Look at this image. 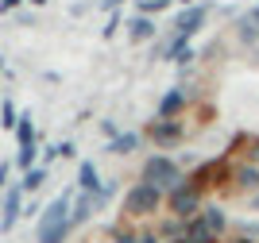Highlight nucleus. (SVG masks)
I'll use <instances>...</instances> for the list:
<instances>
[{"label":"nucleus","instance_id":"obj_26","mask_svg":"<svg viewBox=\"0 0 259 243\" xmlns=\"http://www.w3.org/2000/svg\"><path fill=\"white\" fill-rule=\"evenodd\" d=\"M248 162H251V166H259V139L248 147Z\"/></svg>","mask_w":259,"mask_h":243},{"label":"nucleus","instance_id":"obj_30","mask_svg":"<svg viewBox=\"0 0 259 243\" xmlns=\"http://www.w3.org/2000/svg\"><path fill=\"white\" fill-rule=\"evenodd\" d=\"M228 243H259V239H251V235H236V239H228Z\"/></svg>","mask_w":259,"mask_h":243},{"label":"nucleus","instance_id":"obj_1","mask_svg":"<svg viewBox=\"0 0 259 243\" xmlns=\"http://www.w3.org/2000/svg\"><path fill=\"white\" fill-rule=\"evenodd\" d=\"M70 209H74V193L66 189L58 193L43 212H39V228H35V239L39 243H66L74 224H70Z\"/></svg>","mask_w":259,"mask_h":243},{"label":"nucleus","instance_id":"obj_24","mask_svg":"<svg viewBox=\"0 0 259 243\" xmlns=\"http://www.w3.org/2000/svg\"><path fill=\"white\" fill-rule=\"evenodd\" d=\"M116 27H120V16L112 12V16H108V27H105V39H112V35H116Z\"/></svg>","mask_w":259,"mask_h":243},{"label":"nucleus","instance_id":"obj_29","mask_svg":"<svg viewBox=\"0 0 259 243\" xmlns=\"http://www.w3.org/2000/svg\"><path fill=\"white\" fill-rule=\"evenodd\" d=\"M101 8H105V12H116V8H120V0H101Z\"/></svg>","mask_w":259,"mask_h":243},{"label":"nucleus","instance_id":"obj_3","mask_svg":"<svg viewBox=\"0 0 259 243\" xmlns=\"http://www.w3.org/2000/svg\"><path fill=\"white\" fill-rule=\"evenodd\" d=\"M140 181H147V185H155V189H162V193H170L174 185H182V166L170 159V155H151V159L143 162V170H140Z\"/></svg>","mask_w":259,"mask_h":243},{"label":"nucleus","instance_id":"obj_9","mask_svg":"<svg viewBox=\"0 0 259 243\" xmlns=\"http://www.w3.org/2000/svg\"><path fill=\"white\" fill-rule=\"evenodd\" d=\"M232 189L236 193H259V166L244 162V166H232Z\"/></svg>","mask_w":259,"mask_h":243},{"label":"nucleus","instance_id":"obj_16","mask_svg":"<svg viewBox=\"0 0 259 243\" xmlns=\"http://www.w3.org/2000/svg\"><path fill=\"white\" fill-rule=\"evenodd\" d=\"M16 139H20V147H27V143H39V139H35V120H31V112H20Z\"/></svg>","mask_w":259,"mask_h":243},{"label":"nucleus","instance_id":"obj_27","mask_svg":"<svg viewBox=\"0 0 259 243\" xmlns=\"http://www.w3.org/2000/svg\"><path fill=\"white\" fill-rule=\"evenodd\" d=\"M0 189H8V162H0Z\"/></svg>","mask_w":259,"mask_h":243},{"label":"nucleus","instance_id":"obj_5","mask_svg":"<svg viewBox=\"0 0 259 243\" xmlns=\"http://www.w3.org/2000/svg\"><path fill=\"white\" fill-rule=\"evenodd\" d=\"M201 209H205V193H197L190 181H182V185H174V189L166 193V216H178V220H194Z\"/></svg>","mask_w":259,"mask_h":243},{"label":"nucleus","instance_id":"obj_22","mask_svg":"<svg viewBox=\"0 0 259 243\" xmlns=\"http://www.w3.org/2000/svg\"><path fill=\"white\" fill-rule=\"evenodd\" d=\"M240 235H251V239H259V216H255V220H244V224H240Z\"/></svg>","mask_w":259,"mask_h":243},{"label":"nucleus","instance_id":"obj_20","mask_svg":"<svg viewBox=\"0 0 259 243\" xmlns=\"http://www.w3.org/2000/svg\"><path fill=\"white\" fill-rule=\"evenodd\" d=\"M170 0H140V16H155V12H166Z\"/></svg>","mask_w":259,"mask_h":243},{"label":"nucleus","instance_id":"obj_4","mask_svg":"<svg viewBox=\"0 0 259 243\" xmlns=\"http://www.w3.org/2000/svg\"><path fill=\"white\" fill-rule=\"evenodd\" d=\"M228 178H232V162H228V155H217V159L194 166V174H190L186 181H190L197 193H213V189H221Z\"/></svg>","mask_w":259,"mask_h":243},{"label":"nucleus","instance_id":"obj_18","mask_svg":"<svg viewBox=\"0 0 259 243\" xmlns=\"http://www.w3.org/2000/svg\"><path fill=\"white\" fill-rule=\"evenodd\" d=\"M0 124H4V131H16V124H20V112H16V105H12V101H4V105H0Z\"/></svg>","mask_w":259,"mask_h":243},{"label":"nucleus","instance_id":"obj_21","mask_svg":"<svg viewBox=\"0 0 259 243\" xmlns=\"http://www.w3.org/2000/svg\"><path fill=\"white\" fill-rule=\"evenodd\" d=\"M112 243H140V232H136V228H120V232L112 235Z\"/></svg>","mask_w":259,"mask_h":243},{"label":"nucleus","instance_id":"obj_2","mask_svg":"<svg viewBox=\"0 0 259 243\" xmlns=\"http://www.w3.org/2000/svg\"><path fill=\"white\" fill-rule=\"evenodd\" d=\"M166 209V193L147 185V181H136L128 193H124V220L136 224V220H155L159 212Z\"/></svg>","mask_w":259,"mask_h":243},{"label":"nucleus","instance_id":"obj_17","mask_svg":"<svg viewBox=\"0 0 259 243\" xmlns=\"http://www.w3.org/2000/svg\"><path fill=\"white\" fill-rule=\"evenodd\" d=\"M35 155H39V143H27V147H20V155H16V166L27 174V170L35 166Z\"/></svg>","mask_w":259,"mask_h":243},{"label":"nucleus","instance_id":"obj_15","mask_svg":"<svg viewBox=\"0 0 259 243\" xmlns=\"http://www.w3.org/2000/svg\"><path fill=\"white\" fill-rule=\"evenodd\" d=\"M43 185H47V166H31L27 174H23V181H20L23 193H39Z\"/></svg>","mask_w":259,"mask_h":243},{"label":"nucleus","instance_id":"obj_8","mask_svg":"<svg viewBox=\"0 0 259 243\" xmlns=\"http://www.w3.org/2000/svg\"><path fill=\"white\" fill-rule=\"evenodd\" d=\"M23 197H27V193H23L20 185H8V193H4V212H0V232H12V228H16V220L23 216Z\"/></svg>","mask_w":259,"mask_h":243},{"label":"nucleus","instance_id":"obj_31","mask_svg":"<svg viewBox=\"0 0 259 243\" xmlns=\"http://www.w3.org/2000/svg\"><path fill=\"white\" fill-rule=\"evenodd\" d=\"M251 212L259 216V193H251Z\"/></svg>","mask_w":259,"mask_h":243},{"label":"nucleus","instance_id":"obj_10","mask_svg":"<svg viewBox=\"0 0 259 243\" xmlns=\"http://www.w3.org/2000/svg\"><path fill=\"white\" fill-rule=\"evenodd\" d=\"M182 112H186V93H182V85H178V89H166V93H162L159 116L155 120H178Z\"/></svg>","mask_w":259,"mask_h":243},{"label":"nucleus","instance_id":"obj_11","mask_svg":"<svg viewBox=\"0 0 259 243\" xmlns=\"http://www.w3.org/2000/svg\"><path fill=\"white\" fill-rule=\"evenodd\" d=\"M201 220L209 224V232H213L217 239H225V232H228V224H232V220H228V212L221 209V205H205V209H201Z\"/></svg>","mask_w":259,"mask_h":243},{"label":"nucleus","instance_id":"obj_33","mask_svg":"<svg viewBox=\"0 0 259 243\" xmlns=\"http://www.w3.org/2000/svg\"><path fill=\"white\" fill-rule=\"evenodd\" d=\"M31 4H35V8H43V4H47V0H31Z\"/></svg>","mask_w":259,"mask_h":243},{"label":"nucleus","instance_id":"obj_12","mask_svg":"<svg viewBox=\"0 0 259 243\" xmlns=\"http://www.w3.org/2000/svg\"><path fill=\"white\" fill-rule=\"evenodd\" d=\"M155 35H159V27H155L151 16H132L128 20V39L132 42H147V39H155Z\"/></svg>","mask_w":259,"mask_h":243},{"label":"nucleus","instance_id":"obj_25","mask_svg":"<svg viewBox=\"0 0 259 243\" xmlns=\"http://www.w3.org/2000/svg\"><path fill=\"white\" fill-rule=\"evenodd\" d=\"M101 131H105V135H108V139H116V135H120V127H116V124H112V120H101Z\"/></svg>","mask_w":259,"mask_h":243},{"label":"nucleus","instance_id":"obj_35","mask_svg":"<svg viewBox=\"0 0 259 243\" xmlns=\"http://www.w3.org/2000/svg\"><path fill=\"white\" fill-rule=\"evenodd\" d=\"M0 66H4V62H0Z\"/></svg>","mask_w":259,"mask_h":243},{"label":"nucleus","instance_id":"obj_28","mask_svg":"<svg viewBox=\"0 0 259 243\" xmlns=\"http://www.w3.org/2000/svg\"><path fill=\"white\" fill-rule=\"evenodd\" d=\"M12 8H20V0H0V16H4V12H12Z\"/></svg>","mask_w":259,"mask_h":243},{"label":"nucleus","instance_id":"obj_6","mask_svg":"<svg viewBox=\"0 0 259 243\" xmlns=\"http://www.w3.org/2000/svg\"><path fill=\"white\" fill-rule=\"evenodd\" d=\"M147 139H151L159 151H170V147H178L186 139V127H182V120H151Z\"/></svg>","mask_w":259,"mask_h":243},{"label":"nucleus","instance_id":"obj_7","mask_svg":"<svg viewBox=\"0 0 259 243\" xmlns=\"http://www.w3.org/2000/svg\"><path fill=\"white\" fill-rule=\"evenodd\" d=\"M205 16H209V8H205V4H190V8H182V12H178V20H174V31H178V35H186V39H194V35L201 31Z\"/></svg>","mask_w":259,"mask_h":243},{"label":"nucleus","instance_id":"obj_19","mask_svg":"<svg viewBox=\"0 0 259 243\" xmlns=\"http://www.w3.org/2000/svg\"><path fill=\"white\" fill-rule=\"evenodd\" d=\"M240 39H244V42H255V39H259V27H255V20H251V16H244V20H240Z\"/></svg>","mask_w":259,"mask_h":243},{"label":"nucleus","instance_id":"obj_23","mask_svg":"<svg viewBox=\"0 0 259 243\" xmlns=\"http://www.w3.org/2000/svg\"><path fill=\"white\" fill-rule=\"evenodd\" d=\"M54 147H58V159H74V143H70V139H66V143H54Z\"/></svg>","mask_w":259,"mask_h":243},{"label":"nucleus","instance_id":"obj_13","mask_svg":"<svg viewBox=\"0 0 259 243\" xmlns=\"http://www.w3.org/2000/svg\"><path fill=\"white\" fill-rule=\"evenodd\" d=\"M140 143H143L140 131H120L116 139H108V147H105V151H108V155H132Z\"/></svg>","mask_w":259,"mask_h":243},{"label":"nucleus","instance_id":"obj_32","mask_svg":"<svg viewBox=\"0 0 259 243\" xmlns=\"http://www.w3.org/2000/svg\"><path fill=\"white\" fill-rule=\"evenodd\" d=\"M248 16H251V20H255V27H259V4H255V8H251V12H248Z\"/></svg>","mask_w":259,"mask_h":243},{"label":"nucleus","instance_id":"obj_14","mask_svg":"<svg viewBox=\"0 0 259 243\" xmlns=\"http://www.w3.org/2000/svg\"><path fill=\"white\" fill-rule=\"evenodd\" d=\"M101 185H105V181H101L97 166H93V162H81V166H77V189L81 193H97Z\"/></svg>","mask_w":259,"mask_h":243},{"label":"nucleus","instance_id":"obj_34","mask_svg":"<svg viewBox=\"0 0 259 243\" xmlns=\"http://www.w3.org/2000/svg\"><path fill=\"white\" fill-rule=\"evenodd\" d=\"M178 4H186V8H190V4H194V0H178Z\"/></svg>","mask_w":259,"mask_h":243}]
</instances>
